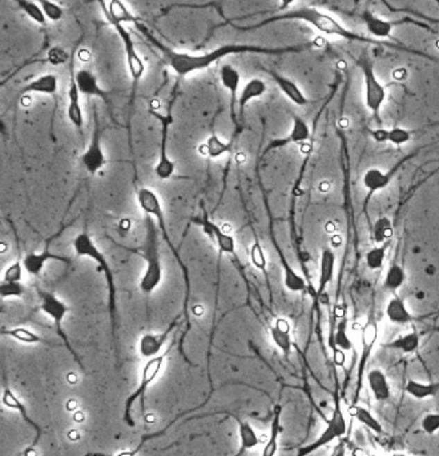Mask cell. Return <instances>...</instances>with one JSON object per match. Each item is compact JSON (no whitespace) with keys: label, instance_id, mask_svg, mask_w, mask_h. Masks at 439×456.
I'll return each instance as SVG.
<instances>
[{"label":"cell","instance_id":"obj_39","mask_svg":"<svg viewBox=\"0 0 439 456\" xmlns=\"http://www.w3.org/2000/svg\"><path fill=\"white\" fill-rule=\"evenodd\" d=\"M406 282V271L405 269L398 264L394 263L389 267V270L385 275V280H384V287L389 289L393 294H395L398 289L404 287Z\"/></svg>","mask_w":439,"mask_h":456},{"label":"cell","instance_id":"obj_31","mask_svg":"<svg viewBox=\"0 0 439 456\" xmlns=\"http://www.w3.org/2000/svg\"><path fill=\"white\" fill-rule=\"evenodd\" d=\"M234 139L230 137V140H224L217 134H212L204 144L200 146L198 151L204 156H208L209 159H218L229 152L233 151L234 147Z\"/></svg>","mask_w":439,"mask_h":456},{"label":"cell","instance_id":"obj_19","mask_svg":"<svg viewBox=\"0 0 439 456\" xmlns=\"http://www.w3.org/2000/svg\"><path fill=\"white\" fill-rule=\"evenodd\" d=\"M220 81L221 85L229 92V108H230V119L234 126H237V103H239V87H240V81L241 75L239 69L230 66V65H224L221 71H220Z\"/></svg>","mask_w":439,"mask_h":456},{"label":"cell","instance_id":"obj_49","mask_svg":"<svg viewBox=\"0 0 439 456\" xmlns=\"http://www.w3.org/2000/svg\"><path fill=\"white\" fill-rule=\"evenodd\" d=\"M369 134L378 143L388 142V130L385 128H377V130H369Z\"/></svg>","mask_w":439,"mask_h":456},{"label":"cell","instance_id":"obj_42","mask_svg":"<svg viewBox=\"0 0 439 456\" xmlns=\"http://www.w3.org/2000/svg\"><path fill=\"white\" fill-rule=\"evenodd\" d=\"M12 1H15L17 7L35 23H37L40 26H46L47 17L37 3L31 1V0H12Z\"/></svg>","mask_w":439,"mask_h":456},{"label":"cell","instance_id":"obj_47","mask_svg":"<svg viewBox=\"0 0 439 456\" xmlns=\"http://www.w3.org/2000/svg\"><path fill=\"white\" fill-rule=\"evenodd\" d=\"M411 131L402 127H394L388 130V142H390L394 146H404L411 140Z\"/></svg>","mask_w":439,"mask_h":456},{"label":"cell","instance_id":"obj_41","mask_svg":"<svg viewBox=\"0 0 439 456\" xmlns=\"http://www.w3.org/2000/svg\"><path fill=\"white\" fill-rule=\"evenodd\" d=\"M388 248H389V243L379 244V246H375L373 248H370L368 253H365L366 267L370 271L381 270L385 264Z\"/></svg>","mask_w":439,"mask_h":456},{"label":"cell","instance_id":"obj_3","mask_svg":"<svg viewBox=\"0 0 439 456\" xmlns=\"http://www.w3.org/2000/svg\"><path fill=\"white\" fill-rule=\"evenodd\" d=\"M137 203L141 208V211L144 212V215H150L153 217L156 223H157V227H159V231L162 233L163 235L164 242L165 244L168 246V248L172 251V253L175 255L178 263H179L180 269L182 270V273H184V280H185V303H184V315H185V323H187V328L184 331V335L181 338V343H180V350H181V354L184 356V359L191 363L188 360V357L185 356V354L182 353V341H184V338L185 335L188 334V331L191 330V316H189V298H191V279H189V271H188V267L187 264L184 263L181 255H180L179 251L176 250L175 244L172 243L171 237H169V234H168V230H166V223H165V217H164V210L163 204H162V199L160 196L157 195L156 191H153L152 188H148V187H141L137 189Z\"/></svg>","mask_w":439,"mask_h":456},{"label":"cell","instance_id":"obj_35","mask_svg":"<svg viewBox=\"0 0 439 456\" xmlns=\"http://www.w3.org/2000/svg\"><path fill=\"white\" fill-rule=\"evenodd\" d=\"M405 391L407 395L417 399L424 400L427 398H434L439 392V382H420V380H407Z\"/></svg>","mask_w":439,"mask_h":456},{"label":"cell","instance_id":"obj_50","mask_svg":"<svg viewBox=\"0 0 439 456\" xmlns=\"http://www.w3.org/2000/svg\"><path fill=\"white\" fill-rule=\"evenodd\" d=\"M330 243H332V247H333V248H338L342 244V237H340V235H336V234H334V235L332 237V239H330Z\"/></svg>","mask_w":439,"mask_h":456},{"label":"cell","instance_id":"obj_46","mask_svg":"<svg viewBox=\"0 0 439 456\" xmlns=\"http://www.w3.org/2000/svg\"><path fill=\"white\" fill-rule=\"evenodd\" d=\"M24 271L26 269H24L23 260L17 259L4 270L3 276H1V282H21Z\"/></svg>","mask_w":439,"mask_h":456},{"label":"cell","instance_id":"obj_9","mask_svg":"<svg viewBox=\"0 0 439 456\" xmlns=\"http://www.w3.org/2000/svg\"><path fill=\"white\" fill-rule=\"evenodd\" d=\"M357 66L361 68L363 75L365 104L369 108V111L375 115V118L379 121V112L384 103L386 101V88L378 81L373 63L369 60L366 55L358 58Z\"/></svg>","mask_w":439,"mask_h":456},{"label":"cell","instance_id":"obj_51","mask_svg":"<svg viewBox=\"0 0 439 456\" xmlns=\"http://www.w3.org/2000/svg\"><path fill=\"white\" fill-rule=\"evenodd\" d=\"M318 188H320V191H321L322 194H326V192H329V191L332 189V185H330L329 182L324 180V182H321V183H320Z\"/></svg>","mask_w":439,"mask_h":456},{"label":"cell","instance_id":"obj_7","mask_svg":"<svg viewBox=\"0 0 439 456\" xmlns=\"http://www.w3.org/2000/svg\"><path fill=\"white\" fill-rule=\"evenodd\" d=\"M346 431H347V423H346L345 415H343L341 400L336 395L334 408H333L330 419L326 422L325 430L320 434V437L314 441L300 447L295 456H309L310 454H314L316 451L321 450L322 447H325L327 444L333 443L334 440L343 437L346 434Z\"/></svg>","mask_w":439,"mask_h":456},{"label":"cell","instance_id":"obj_33","mask_svg":"<svg viewBox=\"0 0 439 456\" xmlns=\"http://www.w3.org/2000/svg\"><path fill=\"white\" fill-rule=\"evenodd\" d=\"M1 335L3 337H10V338L15 339L17 341L24 343V344H44V346H59L55 341H51L47 339L40 337L39 334H36L33 330L27 328V327H11V328H1Z\"/></svg>","mask_w":439,"mask_h":456},{"label":"cell","instance_id":"obj_18","mask_svg":"<svg viewBox=\"0 0 439 456\" xmlns=\"http://www.w3.org/2000/svg\"><path fill=\"white\" fill-rule=\"evenodd\" d=\"M268 87L266 83L260 78H253L249 82H246L237 103V126H236V136L241 133V127L244 123L245 110L246 105L255 99H259L262 95H265ZM234 136V137H236Z\"/></svg>","mask_w":439,"mask_h":456},{"label":"cell","instance_id":"obj_44","mask_svg":"<svg viewBox=\"0 0 439 456\" xmlns=\"http://www.w3.org/2000/svg\"><path fill=\"white\" fill-rule=\"evenodd\" d=\"M27 294V288L21 282H1L0 283V298L4 299H19Z\"/></svg>","mask_w":439,"mask_h":456},{"label":"cell","instance_id":"obj_43","mask_svg":"<svg viewBox=\"0 0 439 456\" xmlns=\"http://www.w3.org/2000/svg\"><path fill=\"white\" fill-rule=\"evenodd\" d=\"M249 257H250V263L253 264V267L261 271L266 276L268 275V260H266V253L261 246L260 240L256 239L253 242V244L250 247Z\"/></svg>","mask_w":439,"mask_h":456},{"label":"cell","instance_id":"obj_38","mask_svg":"<svg viewBox=\"0 0 439 456\" xmlns=\"http://www.w3.org/2000/svg\"><path fill=\"white\" fill-rule=\"evenodd\" d=\"M330 347L333 350H341L343 353L352 351L353 350V341L347 334V318L343 316L341 321H338L336 327V332L332 335L330 339Z\"/></svg>","mask_w":439,"mask_h":456},{"label":"cell","instance_id":"obj_12","mask_svg":"<svg viewBox=\"0 0 439 456\" xmlns=\"http://www.w3.org/2000/svg\"><path fill=\"white\" fill-rule=\"evenodd\" d=\"M378 338V324L373 315L368 318L366 323L362 327L361 331V355L358 360L357 379H356V394L352 405H356L359 398V394L363 387V380L366 378V364L370 359V355L373 353L375 343Z\"/></svg>","mask_w":439,"mask_h":456},{"label":"cell","instance_id":"obj_13","mask_svg":"<svg viewBox=\"0 0 439 456\" xmlns=\"http://www.w3.org/2000/svg\"><path fill=\"white\" fill-rule=\"evenodd\" d=\"M193 223L197 224L207 237L217 246L218 251L224 255H228L232 260L236 263L237 269L243 270L240 266V259L237 255V247H236V239L228 233H225L218 224H216L213 220L209 219L207 212L203 214V217L193 218Z\"/></svg>","mask_w":439,"mask_h":456},{"label":"cell","instance_id":"obj_8","mask_svg":"<svg viewBox=\"0 0 439 456\" xmlns=\"http://www.w3.org/2000/svg\"><path fill=\"white\" fill-rule=\"evenodd\" d=\"M173 343L164 351L163 354L157 355L152 359H148V362L141 371V380H140V386L137 389L128 396L127 402H126V409H124V422L127 423V425L130 427H135V421L132 419L130 411H132V405L136 399H140V405H141V409L146 411V392L148 387L150 386V383L157 378V375L162 371L165 357L171 353Z\"/></svg>","mask_w":439,"mask_h":456},{"label":"cell","instance_id":"obj_52","mask_svg":"<svg viewBox=\"0 0 439 456\" xmlns=\"http://www.w3.org/2000/svg\"><path fill=\"white\" fill-rule=\"evenodd\" d=\"M295 0H279V10H286L289 6H292Z\"/></svg>","mask_w":439,"mask_h":456},{"label":"cell","instance_id":"obj_23","mask_svg":"<svg viewBox=\"0 0 439 456\" xmlns=\"http://www.w3.org/2000/svg\"><path fill=\"white\" fill-rule=\"evenodd\" d=\"M49 260L62 262V263H71L69 257L51 253L49 247H46L42 253H26V256L23 257V264H24V269L30 275L37 276V275H40L42 271L44 270V267H46V264L49 263Z\"/></svg>","mask_w":439,"mask_h":456},{"label":"cell","instance_id":"obj_53","mask_svg":"<svg viewBox=\"0 0 439 456\" xmlns=\"http://www.w3.org/2000/svg\"><path fill=\"white\" fill-rule=\"evenodd\" d=\"M434 1H436V3H437V4L439 6V0H434Z\"/></svg>","mask_w":439,"mask_h":456},{"label":"cell","instance_id":"obj_22","mask_svg":"<svg viewBox=\"0 0 439 456\" xmlns=\"http://www.w3.org/2000/svg\"><path fill=\"white\" fill-rule=\"evenodd\" d=\"M75 81L82 95L89 98H98L110 105V94L100 87L98 78L94 72L85 68L79 69L78 72H75Z\"/></svg>","mask_w":439,"mask_h":456},{"label":"cell","instance_id":"obj_48","mask_svg":"<svg viewBox=\"0 0 439 456\" xmlns=\"http://www.w3.org/2000/svg\"><path fill=\"white\" fill-rule=\"evenodd\" d=\"M421 427L427 435H436L439 431V412L426 414L421 421Z\"/></svg>","mask_w":439,"mask_h":456},{"label":"cell","instance_id":"obj_2","mask_svg":"<svg viewBox=\"0 0 439 456\" xmlns=\"http://www.w3.org/2000/svg\"><path fill=\"white\" fill-rule=\"evenodd\" d=\"M281 20H302L305 23H309L310 26H313L314 28H317L318 31L324 33L326 35H333V36H340L346 40L350 42H357V43H365V44H372V46H384V47H389L393 50L399 51V52H405V53H413L415 56H422L424 59H429L434 63H439V58L433 56L430 53H426L423 51L415 50L413 47H407L405 44L401 43H393V42H384L379 39H372V37H366L362 35L356 34L354 31H350L345 27H342L341 24L326 12H321L317 8L313 7H300L295 10H291L288 12L279 14V15H275V17H266L264 20H261L256 24L252 26H239L236 23H233L230 19L225 17V23L224 24H218L217 28L223 27V26H230L234 30L243 31V33H248V31H255V30H260L265 26H269L272 23L276 22H281Z\"/></svg>","mask_w":439,"mask_h":456},{"label":"cell","instance_id":"obj_4","mask_svg":"<svg viewBox=\"0 0 439 456\" xmlns=\"http://www.w3.org/2000/svg\"><path fill=\"white\" fill-rule=\"evenodd\" d=\"M72 248L79 257L92 259L98 264V271L103 273L107 287H108V310L112 327V338L116 347V328H117V288L114 282V273L105 255L101 253L98 244L92 237L87 233H80L72 242Z\"/></svg>","mask_w":439,"mask_h":456},{"label":"cell","instance_id":"obj_17","mask_svg":"<svg viewBox=\"0 0 439 456\" xmlns=\"http://www.w3.org/2000/svg\"><path fill=\"white\" fill-rule=\"evenodd\" d=\"M213 415H228L230 418H233L236 422L239 423V431H240V439H241V446L239 453L234 456H243L246 450L255 448L257 447V444L260 443V439L256 434V431L253 430V427L248 422H244L239 415H236L232 411H213V412H208V414H203V415H195L191 416L189 419H187V422L195 421V419H201V418H207V416H213Z\"/></svg>","mask_w":439,"mask_h":456},{"label":"cell","instance_id":"obj_40","mask_svg":"<svg viewBox=\"0 0 439 456\" xmlns=\"http://www.w3.org/2000/svg\"><path fill=\"white\" fill-rule=\"evenodd\" d=\"M393 235H394V228H393V223L389 218L382 217V218L375 220L373 228H372V237L377 246L389 243Z\"/></svg>","mask_w":439,"mask_h":456},{"label":"cell","instance_id":"obj_20","mask_svg":"<svg viewBox=\"0 0 439 456\" xmlns=\"http://www.w3.org/2000/svg\"><path fill=\"white\" fill-rule=\"evenodd\" d=\"M80 91L75 81L74 72V53L71 58V79H69V88H68V107H67V118L69 123L79 131L84 127V112L80 104Z\"/></svg>","mask_w":439,"mask_h":456},{"label":"cell","instance_id":"obj_26","mask_svg":"<svg viewBox=\"0 0 439 456\" xmlns=\"http://www.w3.org/2000/svg\"><path fill=\"white\" fill-rule=\"evenodd\" d=\"M266 72L270 75V78L275 81L277 87L279 88V91L289 99V101L294 103L295 105L304 107L307 104H309V99L305 96V94L302 92V90L298 87L295 82H293L292 79L278 74L276 71L272 69H266Z\"/></svg>","mask_w":439,"mask_h":456},{"label":"cell","instance_id":"obj_24","mask_svg":"<svg viewBox=\"0 0 439 456\" xmlns=\"http://www.w3.org/2000/svg\"><path fill=\"white\" fill-rule=\"evenodd\" d=\"M176 321H173L164 332L162 334H144L140 340H139V353L146 359H152L157 355H160V351L163 348L165 341L169 338L171 332L176 327Z\"/></svg>","mask_w":439,"mask_h":456},{"label":"cell","instance_id":"obj_21","mask_svg":"<svg viewBox=\"0 0 439 456\" xmlns=\"http://www.w3.org/2000/svg\"><path fill=\"white\" fill-rule=\"evenodd\" d=\"M407 159H408V158L404 159L401 163H398L394 169H391L390 171H388V172H384V171H381L379 169H375V167H373V169H368V171L363 174V179H362V182H363L365 189H368V196H366V201L363 203V208H365V210L368 208L366 205H368V203H369V199L372 198V195H373L375 192H378V191H381V189H384V188H386V187L390 185L391 179H393L394 174L397 172V169L402 166L404 162H406Z\"/></svg>","mask_w":439,"mask_h":456},{"label":"cell","instance_id":"obj_37","mask_svg":"<svg viewBox=\"0 0 439 456\" xmlns=\"http://www.w3.org/2000/svg\"><path fill=\"white\" fill-rule=\"evenodd\" d=\"M281 411H282L281 405H275L273 415H272V424H270V435H269V439H268L265 447H264V451H262V455L261 456H275L277 451H278V437L282 431Z\"/></svg>","mask_w":439,"mask_h":456},{"label":"cell","instance_id":"obj_28","mask_svg":"<svg viewBox=\"0 0 439 456\" xmlns=\"http://www.w3.org/2000/svg\"><path fill=\"white\" fill-rule=\"evenodd\" d=\"M59 90V79L55 74H44L37 78H35L31 82H28L24 85L19 96H26L30 94H42V95H49V96H55Z\"/></svg>","mask_w":439,"mask_h":456},{"label":"cell","instance_id":"obj_36","mask_svg":"<svg viewBox=\"0 0 439 456\" xmlns=\"http://www.w3.org/2000/svg\"><path fill=\"white\" fill-rule=\"evenodd\" d=\"M385 347L395 351H401L404 354H414L421 347V335L417 331H411L398 338L393 339L391 341L385 344Z\"/></svg>","mask_w":439,"mask_h":456},{"label":"cell","instance_id":"obj_15","mask_svg":"<svg viewBox=\"0 0 439 456\" xmlns=\"http://www.w3.org/2000/svg\"><path fill=\"white\" fill-rule=\"evenodd\" d=\"M358 17H361L368 28V31L372 35H375L377 39H385V37H390L391 30L394 26H399V24H415L418 26L420 28H423V30H427L433 34H436L437 31L434 28L430 27V24L427 23H423L421 20H414L411 17H407L401 19V20H397V22H389V20H384V19H379V17H375L372 12L369 11H363L362 14H359Z\"/></svg>","mask_w":439,"mask_h":456},{"label":"cell","instance_id":"obj_25","mask_svg":"<svg viewBox=\"0 0 439 456\" xmlns=\"http://www.w3.org/2000/svg\"><path fill=\"white\" fill-rule=\"evenodd\" d=\"M270 338L277 348L286 357L291 355L293 348L291 321L285 318H277L275 323L270 326Z\"/></svg>","mask_w":439,"mask_h":456},{"label":"cell","instance_id":"obj_27","mask_svg":"<svg viewBox=\"0 0 439 456\" xmlns=\"http://www.w3.org/2000/svg\"><path fill=\"white\" fill-rule=\"evenodd\" d=\"M368 387L377 402H389L391 398V386L386 373L381 369H373L366 373Z\"/></svg>","mask_w":439,"mask_h":456},{"label":"cell","instance_id":"obj_16","mask_svg":"<svg viewBox=\"0 0 439 456\" xmlns=\"http://www.w3.org/2000/svg\"><path fill=\"white\" fill-rule=\"evenodd\" d=\"M310 137H311V131H310L309 124L304 119L294 115L293 117L292 128H291L289 134L270 140L262 151V158L266 156L269 152L276 151V150L292 146V144L304 146L309 142Z\"/></svg>","mask_w":439,"mask_h":456},{"label":"cell","instance_id":"obj_5","mask_svg":"<svg viewBox=\"0 0 439 456\" xmlns=\"http://www.w3.org/2000/svg\"><path fill=\"white\" fill-rule=\"evenodd\" d=\"M146 240L143 246V256L146 260V269L141 275L139 287L143 295L150 296L163 282V264L159 250V227L153 217L146 215Z\"/></svg>","mask_w":439,"mask_h":456},{"label":"cell","instance_id":"obj_45","mask_svg":"<svg viewBox=\"0 0 439 456\" xmlns=\"http://www.w3.org/2000/svg\"><path fill=\"white\" fill-rule=\"evenodd\" d=\"M36 1L42 7V10L44 11L46 17H49V20L59 22L64 17V10L58 3H55L52 0H36Z\"/></svg>","mask_w":439,"mask_h":456},{"label":"cell","instance_id":"obj_32","mask_svg":"<svg viewBox=\"0 0 439 456\" xmlns=\"http://www.w3.org/2000/svg\"><path fill=\"white\" fill-rule=\"evenodd\" d=\"M385 314H386V318L393 324L406 326L413 321V315H411L410 310L407 308L405 301L395 294H394V296H391L390 301L386 304Z\"/></svg>","mask_w":439,"mask_h":456},{"label":"cell","instance_id":"obj_1","mask_svg":"<svg viewBox=\"0 0 439 456\" xmlns=\"http://www.w3.org/2000/svg\"><path fill=\"white\" fill-rule=\"evenodd\" d=\"M132 24L136 30L146 37V40L153 44L157 50L163 53L166 65L172 68V71L179 76H187L197 71H203L211 67L216 62L230 56V55H240V53H259V55H285V53H298L309 50L313 47L320 46L317 42H309L297 46H286V47H261V46H250V44H224L214 50L207 51L204 53H188V52H178L169 49L162 43L156 36L148 30L146 24L135 17Z\"/></svg>","mask_w":439,"mask_h":456},{"label":"cell","instance_id":"obj_14","mask_svg":"<svg viewBox=\"0 0 439 456\" xmlns=\"http://www.w3.org/2000/svg\"><path fill=\"white\" fill-rule=\"evenodd\" d=\"M82 164L89 175H96L107 164V156L101 143V130L96 105L94 107V131L91 140L82 155Z\"/></svg>","mask_w":439,"mask_h":456},{"label":"cell","instance_id":"obj_10","mask_svg":"<svg viewBox=\"0 0 439 456\" xmlns=\"http://www.w3.org/2000/svg\"><path fill=\"white\" fill-rule=\"evenodd\" d=\"M150 115L157 119L160 123V152L159 159L155 166V175L159 180H168L175 175L176 171V163L169 158L168 153V137H169V130L173 123V115L171 110H168L166 114H162L156 110H149Z\"/></svg>","mask_w":439,"mask_h":456},{"label":"cell","instance_id":"obj_34","mask_svg":"<svg viewBox=\"0 0 439 456\" xmlns=\"http://www.w3.org/2000/svg\"><path fill=\"white\" fill-rule=\"evenodd\" d=\"M347 414L353 419H356L358 423H361L363 427L373 431L377 435H381V434L385 432L384 425L375 418L369 408H366L363 405H359L358 403L350 405L347 407Z\"/></svg>","mask_w":439,"mask_h":456},{"label":"cell","instance_id":"obj_29","mask_svg":"<svg viewBox=\"0 0 439 456\" xmlns=\"http://www.w3.org/2000/svg\"><path fill=\"white\" fill-rule=\"evenodd\" d=\"M336 272V253L330 248H325L321 253L320 262V276H318V288L314 294L317 299H321L325 295L326 288L333 282Z\"/></svg>","mask_w":439,"mask_h":456},{"label":"cell","instance_id":"obj_6","mask_svg":"<svg viewBox=\"0 0 439 456\" xmlns=\"http://www.w3.org/2000/svg\"><path fill=\"white\" fill-rule=\"evenodd\" d=\"M37 295H39V299H40L39 310L49 318V321L53 323V327H55L58 335L63 339V344L67 347V350L75 357V360L79 363L82 370H84V366H83L79 356L76 354V351L72 348L69 340L65 335L64 328H63V321H64L65 316L69 311L68 304L65 303L63 299H60L58 295H55L53 292H49V291L42 289V288H37Z\"/></svg>","mask_w":439,"mask_h":456},{"label":"cell","instance_id":"obj_11","mask_svg":"<svg viewBox=\"0 0 439 456\" xmlns=\"http://www.w3.org/2000/svg\"><path fill=\"white\" fill-rule=\"evenodd\" d=\"M108 22L112 24V27L116 30L119 37L121 39L124 51H126L127 66H128V71H130V78H132V96H130V107H132L136 91H137V85H139L141 78L146 74V65H144L143 59L140 58V55L137 53L135 42L130 36V31L124 27V24L119 23L116 20H108Z\"/></svg>","mask_w":439,"mask_h":456},{"label":"cell","instance_id":"obj_30","mask_svg":"<svg viewBox=\"0 0 439 456\" xmlns=\"http://www.w3.org/2000/svg\"><path fill=\"white\" fill-rule=\"evenodd\" d=\"M275 246H276L277 253H278V256H279L281 266H282V271H284V286H285V288L289 292H293V294L304 292L307 289V280L304 279L302 275H300L289 264V262L286 260L285 255L281 251V248L277 246L276 242H275Z\"/></svg>","mask_w":439,"mask_h":456}]
</instances>
